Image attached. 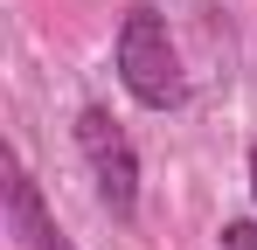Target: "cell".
Segmentation results:
<instances>
[{"mask_svg": "<svg viewBox=\"0 0 257 250\" xmlns=\"http://www.w3.org/2000/svg\"><path fill=\"white\" fill-rule=\"evenodd\" d=\"M77 146H84L90 174H97L104 208H111V215H132V202H139V160H132L125 132L111 125L104 104H84V111H77Z\"/></svg>", "mask_w": 257, "mask_h": 250, "instance_id": "7a4b0ae2", "label": "cell"}, {"mask_svg": "<svg viewBox=\"0 0 257 250\" xmlns=\"http://www.w3.org/2000/svg\"><path fill=\"white\" fill-rule=\"evenodd\" d=\"M7 229L21 236V250H77L63 229H56V215L42 208L35 174L21 167V153H7Z\"/></svg>", "mask_w": 257, "mask_h": 250, "instance_id": "3957f363", "label": "cell"}, {"mask_svg": "<svg viewBox=\"0 0 257 250\" xmlns=\"http://www.w3.org/2000/svg\"><path fill=\"white\" fill-rule=\"evenodd\" d=\"M250 188H257V146H250Z\"/></svg>", "mask_w": 257, "mask_h": 250, "instance_id": "5b68a950", "label": "cell"}, {"mask_svg": "<svg viewBox=\"0 0 257 250\" xmlns=\"http://www.w3.org/2000/svg\"><path fill=\"white\" fill-rule=\"evenodd\" d=\"M118 77L139 104H153V111H174L181 104V56H174L167 42V21L153 14V7H132L125 28H118Z\"/></svg>", "mask_w": 257, "mask_h": 250, "instance_id": "6da1fadb", "label": "cell"}, {"mask_svg": "<svg viewBox=\"0 0 257 250\" xmlns=\"http://www.w3.org/2000/svg\"><path fill=\"white\" fill-rule=\"evenodd\" d=\"M222 250H257V222H229L222 229Z\"/></svg>", "mask_w": 257, "mask_h": 250, "instance_id": "277c9868", "label": "cell"}]
</instances>
